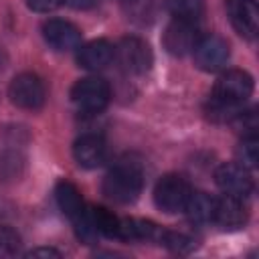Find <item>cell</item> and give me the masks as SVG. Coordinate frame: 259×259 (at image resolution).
<instances>
[{
  "mask_svg": "<svg viewBox=\"0 0 259 259\" xmlns=\"http://www.w3.org/2000/svg\"><path fill=\"white\" fill-rule=\"evenodd\" d=\"M99 0H63V4L75 8V10H89L93 6H97Z\"/></svg>",
  "mask_w": 259,
  "mask_h": 259,
  "instance_id": "484cf974",
  "label": "cell"
},
{
  "mask_svg": "<svg viewBox=\"0 0 259 259\" xmlns=\"http://www.w3.org/2000/svg\"><path fill=\"white\" fill-rule=\"evenodd\" d=\"M214 202L217 198L198 190V192H190L188 200H186V206L182 212H186L188 221L194 223V225H204V223H212V217H214Z\"/></svg>",
  "mask_w": 259,
  "mask_h": 259,
  "instance_id": "9a60e30c",
  "label": "cell"
},
{
  "mask_svg": "<svg viewBox=\"0 0 259 259\" xmlns=\"http://www.w3.org/2000/svg\"><path fill=\"white\" fill-rule=\"evenodd\" d=\"M192 192L190 182L182 174H164L154 186V202L168 214L182 212Z\"/></svg>",
  "mask_w": 259,
  "mask_h": 259,
  "instance_id": "277c9868",
  "label": "cell"
},
{
  "mask_svg": "<svg viewBox=\"0 0 259 259\" xmlns=\"http://www.w3.org/2000/svg\"><path fill=\"white\" fill-rule=\"evenodd\" d=\"M200 36L202 34H200V28H198V20L174 18L162 34V45L170 55L184 57V55H190L194 51Z\"/></svg>",
  "mask_w": 259,
  "mask_h": 259,
  "instance_id": "52a82bcc",
  "label": "cell"
},
{
  "mask_svg": "<svg viewBox=\"0 0 259 259\" xmlns=\"http://www.w3.org/2000/svg\"><path fill=\"white\" fill-rule=\"evenodd\" d=\"M257 160H259V140L255 132H249L237 148V162L247 170H253L257 166Z\"/></svg>",
  "mask_w": 259,
  "mask_h": 259,
  "instance_id": "44dd1931",
  "label": "cell"
},
{
  "mask_svg": "<svg viewBox=\"0 0 259 259\" xmlns=\"http://www.w3.org/2000/svg\"><path fill=\"white\" fill-rule=\"evenodd\" d=\"M22 168V158L16 152L0 154V176L2 178H16Z\"/></svg>",
  "mask_w": 259,
  "mask_h": 259,
  "instance_id": "603a6c76",
  "label": "cell"
},
{
  "mask_svg": "<svg viewBox=\"0 0 259 259\" xmlns=\"http://www.w3.org/2000/svg\"><path fill=\"white\" fill-rule=\"evenodd\" d=\"M8 97L16 107L36 111L47 101V87L36 73H20L10 81Z\"/></svg>",
  "mask_w": 259,
  "mask_h": 259,
  "instance_id": "5b68a950",
  "label": "cell"
},
{
  "mask_svg": "<svg viewBox=\"0 0 259 259\" xmlns=\"http://www.w3.org/2000/svg\"><path fill=\"white\" fill-rule=\"evenodd\" d=\"M91 217H93V223H95L99 235H105L109 239H117L119 237V223H121V219L115 217L111 210H107L103 206H93L91 208Z\"/></svg>",
  "mask_w": 259,
  "mask_h": 259,
  "instance_id": "e0dca14e",
  "label": "cell"
},
{
  "mask_svg": "<svg viewBox=\"0 0 259 259\" xmlns=\"http://www.w3.org/2000/svg\"><path fill=\"white\" fill-rule=\"evenodd\" d=\"M158 243L178 255H186V253L194 251V247H196V241L190 235L180 233V231H162V237Z\"/></svg>",
  "mask_w": 259,
  "mask_h": 259,
  "instance_id": "ffe728a7",
  "label": "cell"
},
{
  "mask_svg": "<svg viewBox=\"0 0 259 259\" xmlns=\"http://www.w3.org/2000/svg\"><path fill=\"white\" fill-rule=\"evenodd\" d=\"M20 235L8 225H0V257H14L20 251Z\"/></svg>",
  "mask_w": 259,
  "mask_h": 259,
  "instance_id": "7402d4cb",
  "label": "cell"
},
{
  "mask_svg": "<svg viewBox=\"0 0 259 259\" xmlns=\"http://www.w3.org/2000/svg\"><path fill=\"white\" fill-rule=\"evenodd\" d=\"M214 182L217 186L231 196L247 198L253 192V178L251 172L241 166L239 162H225L214 170Z\"/></svg>",
  "mask_w": 259,
  "mask_h": 259,
  "instance_id": "9c48e42d",
  "label": "cell"
},
{
  "mask_svg": "<svg viewBox=\"0 0 259 259\" xmlns=\"http://www.w3.org/2000/svg\"><path fill=\"white\" fill-rule=\"evenodd\" d=\"M166 10L180 20H198L204 10V0H166Z\"/></svg>",
  "mask_w": 259,
  "mask_h": 259,
  "instance_id": "ac0fdd59",
  "label": "cell"
},
{
  "mask_svg": "<svg viewBox=\"0 0 259 259\" xmlns=\"http://www.w3.org/2000/svg\"><path fill=\"white\" fill-rule=\"evenodd\" d=\"M192 57H194V65L200 71L214 73V71H221L227 65L229 45H227L225 38H221L217 34H206V36H200V40L196 42V47L192 51Z\"/></svg>",
  "mask_w": 259,
  "mask_h": 259,
  "instance_id": "ba28073f",
  "label": "cell"
},
{
  "mask_svg": "<svg viewBox=\"0 0 259 259\" xmlns=\"http://www.w3.org/2000/svg\"><path fill=\"white\" fill-rule=\"evenodd\" d=\"M253 93V77L247 71L241 69H229L225 71L210 93L208 99V117L221 123L235 121L239 113L243 111V103Z\"/></svg>",
  "mask_w": 259,
  "mask_h": 259,
  "instance_id": "6da1fadb",
  "label": "cell"
},
{
  "mask_svg": "<svg viewBox=\"0 0 259 259\" xmlns=\"http://www.w3.org/2000/svg\"><path fill=\"white\" fill-rule=\"evenodd\" d=\"M24 2L32 12H38V14H49L63 4V0H24Z\"/></svg>",
  "mask_w": 259,
  "mask_h": 259,
  "instance_id": "cb8c5ba5",
  "label": "cell"
},
{
  "mask_svg": "<svg viewBox=\"0 0 259 259\" xmlns=\"http://www.w3.org/2000/svg\"><path fill=\"white\" fill-rule=\"evenodd\" d=\"M42 36L55 51H71L81 45V30L63 18H51L42 24Z\"/></svg>",
  "mask_w": 259,
  "mask_h": 259,
  "instance_id": "8fae6325",
  "label": "cell"
},
{
  "mask_svg": "<svg viewBox=\"0 0 259 259\" xmlns=\"http://www.w3.org/2000/svg\"><path fill=\"white\" fill-rule=\"evenodd\" d=\"M247 206L243 204V198L225 194L217 198L214 202V217L212 223L221 225L223 229H241L247 223Z\"/></svg>",
  "mask_w": 259,
  "mask_h": 259,
  "instance_id": "4fadbf2b",
  "label": "cell"
},
{
  "mask_svg": "<svg viewBox=\"0 0 259 259\" xmlns=\"http://www.w3.org/2000/svg\"><path fill=\"white\" fill-rule=\"evenodd\" d=\"M55 198H57V204L63 210V214L69 217L71 221L85 210V202H83V196H81L79 188L73 182H69V180H61L57 184Z\"/></svg>",
  "mask_w": 259,
  "mask_h": 259,
  "instance_id": "2e32d148",
  "label": "cell"
},
{
  "mask_svg": "<svg viewBox=\"0 0 259 259\" xmlns=\"http://www.w3.org/2000/svg\"><path fill=\"white\" fill-rule=\"evenodd\" d=\"M24 257H45V259L53 257V259H59L61 257V251H57L55 247H34L30 251H26Z\"/></svg>",
  "mask_w": 259,
  "mask_h": 259,
  "instance_id": "d4e9b609",
  "label": "cell"
},
{
  "mask_svg": "<svg viewBox=\"0 0 259 259\" xmlns=\"http://www.w3.org/2000/svg\"><path fill=\"white\" fill-rule=\"evenodd\" d=\"M73 229H75V235L81 243L85 245H95L97 239H99V231L93 223V217H91V208H85L79 217H75L73 221Z\"/></svg>",
  "mask_w": 259,
  "mask_h": 259,
  "instance_id": "d6986e66",
  "label": "cell"
},
{
  "mask_svg": "<svg viewBox=\"0 0 259 259\" xmlns=\"http://www.w3.org/2000/svg\"><path fill=\"white\" fill-rule=\"evenodd\" d=\"M113 51V59H117L119 67L130 75H144L152 67L154 57L150 45L140 36H123Z\"/></svg>",
  "mask_w": 259,
  "mask_h": 259,
  "instance_id": "8992f818",
  "label": "cell"
},
{
  "mask_svg": "<svg viewBox=\"0 0 259 259\" xmlns=\"http://www.w3.org/2000/svg\"><path fill=\"white\" fill-rule=\"evenodd\" d=\"M109 99H111V87L101 77H85L71 87V101L79 111L85 113L103 111Z\"/></svg>",
  "mask_w": 259,
  "mask_h": 259,
  "instance_id": "3957f363",
  "label": "cell"
},
{
  "mask_svg": "<svg viewBox=\"0 0 259 259\" xmlns=\"http://www.w3.org/2000/svg\"><path fill=\"white\" fill-rule=\"evenodd\" d=\"M73 158L83 168H97L107 158V144L97 134H83L73 144Z\"/></svg>",
  "mask_w": 259,
  "mask_h": 259,
  "instance_id": "7c38bea8",
  "label": "cell"
},
{
  "mask_svg": "<svg viewBox=\"0 0 259 259\" xmlns=\"http://www.w3.org/2000/svg\"><path fill=\"white\" fill-rule=\"evenodd\" d=\"M227 12L235 30L253 40L259 30V8L257 0H227Z\"/></svg>",
  "mask_w": 259,
  "mask_h": 259,
  "instance_id": "30bf717a",
  "label": "cell"
},
{
  "mask_svg": "<svg viewBox=\"0 0 259 259\" xmlns=\"http://www.w3.org/2000/svg\"><path fill=\"white\" fill-rule=\"evenodd\" d=\"M101 188L109 200L117 204H130L140 196L144 188V172L140 164L121 160L105 174Z\"/></svg>",
  "mask_w": 259,
  "mask_h": 259,
  "instance_id": "7a4b0ae2",
  "label": "cell"
},
{
  "mask_svg": "<svg viewBox=\"0 0 259 259\" xmlns=\"http://www.w3.org/2000/svg\"><path fill=\"white\" fill-rule=\"evenodd\" d=\"M113 45L105 38H95L85 42L79 53H77V63L79 67L87 69V71H99L105 69L111 61H113Z\"/></svg>",
  "mask_w": 259,
  "mask_h": 259,
  "instance_id": "5bb4252c",
  "label": "cell"
}]
</instances>
